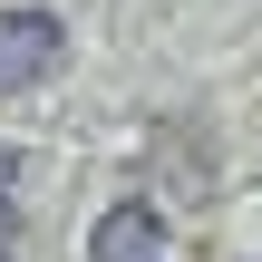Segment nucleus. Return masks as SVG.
<instances>
[{"label": "nucleus", "mask_w": 262, "mask_h": 262, "mask_svg": "<svg viewBox=\"0 0 262 262\" xmlns=\"http://www.w3.org/2000/svg\"><path fill=\"white\" fill-rule=\"evenodd\" d=\"M88 262H165V214H156L146 194L107 204V214H97V233H88Z\"/></svg>", "instance_id": "obj_2"}, {"label": "nucleus", "mask_w": 262, "mask_h": 262, "mask_svg": "<svg viewBox=\"0 0 262 262\" xmlns=\"http://www.w3.org/2000/svg\"><path fill=\"white\" fill-rule=\"evenodd\" d=\"M10 175H19V156L0 146V253H10V233H19V204H10Z\"/></svg>", "instance_id": "obj_3"}, {"label": "nucleus", "mask_w": 262, "mask_h": 262, "mask_svg": "<svg viewBox=\"0 0 262 262\" xmlns=\"http://www.w3.org/2000/svg\"><path fill=\"white\" fill-rule=\"evenodd\" d=\"M0 262H10V253H0Z\"/></svg>", "instance_id": "obj_4"}, {"label": "nucleus", "mask_w": 262, "mask_h": 262, "mask_svg": "<svg viewBox=\"0 0 262 262\" xmlns=\"http://www.w3.org/2000/svg\"><path fill=\"white\" fill-rule=\"evenodd\" d=\"M58 58H68V19L58 10H0V97L58 78Z\"/></svg>", "instance_id": "obj_1"}]
</instances>
